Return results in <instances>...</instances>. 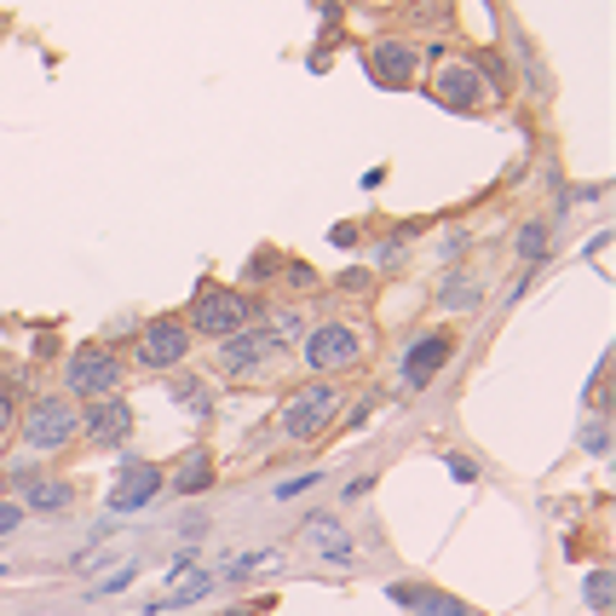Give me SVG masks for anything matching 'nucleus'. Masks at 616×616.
<instances>
[{"label":"nucleus","mask_w":616,"mask_h":616,"mask_svg":"<svg viewBox=\"0 0 616 616\" xmlns=\"http://www.w3.org/2000/svg\"><path fill=\"white\" fill-rule=\"evenodd\" d=\"M265 317V305H259V294H249V289H225V282H196V294H191V335H202V340H231L237 328H249V323H259Z\"/></svg>","instance_id":"obj_1"},{"label":"nucleus","mask_w":616,"mask_h":616,"mask_svg":"<svg viewBox=\"0 0 616 616\" xmlns=\"http://www.w3.org/2000/svg\"><path fill=\"white\" fill-rule=\"evenodd\" d=\"M121 386H128V358H121L110 340H81L70 352V363H64V398L70 403L116 398Z\"/></svg>","instance_id":"obj_2"},{"label":"nucleus","mask_w":616,"mask_h":616,"mask_svg":"<svg viewBox=\"0 0 616 616\" xmlns=\"http://www.w3.org/2000/svg\"><path fill=\"white\" fill-rule=\"evenodd\" d=\"M340 403H346V386H335V381L300 386V392L282 398V409H277V438H289V444L328 438L335 433V421H340Z\"/></svg>","instance_id":"obj_3"},{"label":"nucleus","mask_w":616,"mask_h":616,"mask_svg":"<svg viewBox=\"0 0 616 616\" xmlns=\"http://www.w3.org/2000/svg\"><path fill=\"white\" fill-rule=\"evenodd\" d=\"M17 438L29 456H58L81 438V403H70L64 392H40L17 409Z\"/></svg>","instance_id":"obj_4"},{"label":"nucleus","mask_w":616,"mask_h":616,"mask_svg":"<svg viewBox=\"0 0 616 616\" xmlns=\"http://www.w3.org/2000/svg\"><path fill=\"white\" fill-rule=\"evenodd\" d=\"M282 358H289V335L271 323H249V328H237L231 340H219V369L237 381H265Z\"/></svg>","instance_id":"obj_5"},{"label":"nucleus","mask_w":616,"mask_h":616,"mask_svg":"<svg viewBox=\"0 0 616 616\" xmlns=\"http://www.w3.org/2000/svg\"><path fill=\"white\" fill-rule=\"evenodd\" d=\"M300 363L312 369L317 381H340L363 363V335L352 323H312L300 335Z\"/></svg>","instance_id":"obj_6"},{"label":"nucleus","mask_w":616,"mask_h":616,"mask_svg":"<svg viewBox=\"0 0 616 616\" xmlns=\"http://www.w3.org/2000/svg\"><path fill=\"white\" fill-rule=\"evenodd\" d=\"M191 323L184 317H150L145 328H138L133 340V363L145 369V375H173V369L191 358Z\"/></svg>","instance_id":"obj_7"},{"label":"nucleus","mask_w":616,"mask_h":616,"mask_svg":"<svg viewBox=\"0 0 616 616\" xmlns=\"http://www.w3.org/2000/svg\"><path fill=\"white\" fill-rule=\"evenodd\" d=\"M363 75L375 81V87H386V93H409L421 81V47L415 40H403V35L369 40L363 47Z\"/></svg>","instance_id":"obj_8"},{"label":"nucleus","mask_w":616,"mask_h":616,"mask_svg":"<svg viewBox=\"0 0 616 616\" xmlns=\"http://www.w3.org/2000/svg\"><path fill=\"white\" fill-rule=\"evenodd\" d=\"M133 426H138V415H133V403L121 398V392L81 409V438H87L93 449H121V444L133 438Z\"/></svg>","instance_id":"obj_9"},{"label":"nucleus","mask_w":616,"mask_h":616,"mask_svg":"<svg viewBox=\"0 0 616 616\" xmlns=\"http://www.w3.org/2000/svg\"><path fill=\"white\" fill-rule=\"evenodd\" d=\"M161 490H168V467H156V461H128L116 472V484H110V496L105 507L110 512H145Z\"/></svg>","instance_id":"obj_10"},{"label":"nucleus","mask_w":616,"mask_h":616,"mask_svg":"<svg viewBox=\"0 0 616 616\" xmlns=\"http://www.w3.org/2000/svg\"><path fill=\"white\" fill-rule=\"evenodd\" d=\"M449 358H456V335H449V328H421L403 352V386H415V392L433 386L449 369Z\"/></svg>","instance_id":"obj_11"},{"label":"nucleus","mask_w":616,"mask_h":616,"mask_svg":"<svg viewBox=\"0 0 616 616\" xmlns=\"http://www.w3.org/2000/svg\"><path fill=\"white\" fill-rule=\"evenodd\" d=\"M433 98L449 110V116H472V110H484V81H479V70H472V58H449V64L438 70V81H433Z\"/></svg>","instance_id":"obj_12"},{"label":"nucleus","mask_w":616,"mask_h":616,"mask_svg":"<svg viewBox=\"0 0 616 616\" xmlns=\"http://www.w3.org/2000/svg\"><path fill=\"white\" fill-rule=\"evenodd\" d=\"M12 502L24 512H70L75 507V484L70 479H47V472H12Z\"/></svg>","instance_id":"obj_13"},{"label":"nucleus","mask_w":616,"mask_h":616,"mask_svg":"<svg viewBox=\"0 0 616 616\" xmlns=\"http://www.w3.org/2000/svg\"><path fill=\"white\" fill-rule=\"evenodd\" d=\"M214 484H219V461H214L208 444L184 449V456L168 467V490H179V496H208Z\"/></svg>","instance_id":"obj_14"},{"label":"nucleus","mask_w":616,"mask_h":616,"mask_svg":"<svg viewBox=\"0 0 616 616\" xmlns=\"http://www.w3.org/2000/svg\"><path fill=\"white\" fill-rule=\"evenodd\" d=\"M305 542H312V553H317L323 565H340V570H346V565L358 559V547H352V536L340 530L335 512H312V519H305Z\"/></svg>","instance_id":"obj_15"},{"label":"nucleus","mask_w":616,"mask_h":616,"mask_svg":"<svg viewBox=\"0 0 616 616\" xmlns=\"http://www.w3.org/2000/svg\"><path fill=\"white\" fill-rule=\"evenodd\" d=\"M479 300H484V282L472 271H461V265H449L444 282H438V312L461 317V312H479Z\"/></svg>","instance_id":"obj_16"},{"label":"nucleus","mask_w":616,"mask_h":616,"mask_svg":"<svg viewBox=\"0 0 616 616\" xmlns=\"http://www.w3.org/2000/svg\"><path fill=\"white\" fill-rule=\"evenodd\" d=\"M547 242H553V225H547V219H524L519 231H512V254H519L530 271H536V265L547 259Z\"/></svg>","instance_id":"obj_17"},{"label":"nucleus","mask_w":616,"mask_h":616,"mask_svg":"<svg viewBox=\"0 0 616 616\" xmlns=\"http://www.w3.org/2000/svg\"><path fill=\"white\" fill-rule=\"evenodd\" d=\"M202 593H214V577L208 570H196L191 582H179V588H168V593H156V600H145V611L156 616V611H184V605H196Z\"/></svg>","instance_id":"obj_18"},{"label":"nucleus","mask_w":616,"mask_h":616,"mask_svg":"<svg viewBox=\"0 0 616 616\" xmlns=\"http://www.w3.org/2000/svg\"><path fill=\"white\" fill-rule=\"evenodd\" d=\"M421 237V225H403V231H392V237H381L375 242V265L369 271H398V265L409 259V242Z\"/></svg>","instance_id":"obj_19"},{"label":"nucleus","mask_w":616,"mask_h":616,"mask_svg":"<svg viewBox=\"0 0 616 616\" xmlns=\"http://www.w3.org/2000/svg\"><path fill=\"white\" fill-rule=\"evenodd\" d=\"M168 392H173V403L196 409L202 421L214 415V392H208V381H196V375H173V381H168Z\"/></svg>","instance_id":"obj_20"},{"label":"nucleus","mask_w":616,"mask_h":616,"mask_svg":"<svg viewBox=\"0 0 616 616\" xmlns=\"http://www.w3.org/2000/svg\"><path fill=\"white\" fill-rule=\"evenodd\" d=\"M472 70H479L484 93H496V98H512V64H507L502 52H484V58H472Z\"/></svg>","instance_id":"obj_21"},{"label":"nucleus","mask_w":616,"mask_h":616,"mask_svg":"<svg viewBox=\"0 0 616 616\" xmlns=\"http://www.w3.org/2000/svg\"><path fill=\"white\" fill-rule=\"evenodd\" d=\"M415 616H479L467 600H456V593H438V588H421L415 600Z\"/></svg>","instance_id":"obj_22"},{"label":"nucleus","mask_w":616,"mask_h":616,"mask_svg":"<svg viewBox=\"0 0 616 616\" xmlns=\"http://www.w3.org/2000/svg\"><path fill=\"white\" fill-rule=\"evenodd\" d=\"M271 277H282V249H265L242 265V289H259V282H271Z\"/></svg>","instance_id":"obj_23"},{"label":"nucleus","mask_w":616,"mask_h":616,"mask_svg":"<svg viewBox=\"0 0 616 616\" xmlns=\"http://www.w3.org/2000/svg\"><path fill=\"white\" fill-rule=\"evenodd\" d=\"M611 600H616L611 570H588V605H593V616H611Z\"/></svg>","instance_id":"obj_24"},{"label":"nucleus","mask_w":616,"mask_h":616,"mask_svg":"<svg viewBox=\"0 0 616 616\" xmlns=\"http://www.w3.org/2000/svg\"><path fill=\"white\" fill-rule=\"evenodd\" d=\"M17 409H24V403H17V386L0 381V444H7V438L17 433Z\"/></svg>","instance_id":"obj_25"},{"label":"nucleus","mask_w":616,"mask_h":616,"mask_svg":"<svg viewBox=\"0 0 616 616\" xmlns=\"http://www.w3.org/2000/svg\"><path fill=\"white\" fill-rule=\"evenodd\" d=\"M363 289H375V271H369V265H352V271L335 277V294H363Z\"/></svg>","instance_id":"obj_26"},{"label":"nucleus","mask_w":616,"mask_h":616,"mask_svg":"<svg viewBox=\"0 0 616 616\" xmlns=\"http://www.w3.org/2000/svg\"><path fill=\"white\" fill-rule=\"evenodd\" d=\"M582 449H588V456H611V415L582 426Z\"/></svg>","instance_id":"obj_27"},{"label":"nucleus","mask_w":616,"mask_h":616,"mask_svg":"<svg viewBox=\"0 0 616 616\" xmlns=\"http://www.w3.org/2000/svg\"><path fill=\"white\" fill-rule=\"evenodd\" d=\"M472 249V231H444V242H438V259L444 265H461V254Z\"/></svg>","instance_id":"obj_28"},{"label":"nucleus","mask_w":616,"mask_h":616,"mask_svg":"<svg viewBox=\"0 0 616 616\" xmlns=\"http://www.w3.org/2000/svg\"><path fill=\"white\" fill-rule=\"evenodd\" d=\"M444 467H449V479H456V484H479V461H472V456H456V449H449Z\"/></svg>","instance_id":"obj_29"},{"label":"nucleus","mask_w":616,"mask_h":616,"mask_svg":"<svg viewBox=\"0 0 616 616\" xmlns=\"http://www.w3.org/2000/svg\"><path fill=\"white\" fill-rule=\"evenodd\" d=\"M317 484H323V472H300V479L277 484V502H294V496H305V490H317Z\"/></svg>","instance_id":"obj_30"},{"label":"nucleus","mask_w":616,"mask_h":616,"mask_svg":"<svg viewBox=\"0 0 616 616\" xmlns=\"http://www.w3.org/2000/svg\"><path fill=\"white\" fill-rule=\"evenodd\" d=\"M24 519H29V512H24V507H17L12 496H0V542H7V536H12V530H17V524H24Z\"/></svg>","instance_id":"obj_31"},{"label":"nucleus","mask_w":616,"mask_h":616,"mask_svg":"<svg viewBox=\"0 0 616 616\" xmlns=\"http://www.w3.org/2000/svg\"><path fill=\"white\" fill-rule=\"evenodd\" d=\"M369 415H375V392H369V398H358V403H352V415H346V421H335V426H340V433H358V426H363Z\"/></svg>","instance_id":"obj_32"},{"label":"nucleus","mask_w":616,"mask_h":616,"mask_svg":"<svg viewBox=\"0 0 616 616\" xmlns=\"http://www.w3.org/2000/svg\"><path fill=\"white\" fill-rule=\"evenodd\" d=\"M208 536V512H184L179 519V542H202Z\"/></svg>","instance_id":"obj_33"},{"label":"nucleus","mask_w":616,"mask_h":616,"mask_svg":"<svg viewBox=\"0 0 616 616\" xmlns=\"http://www.w3.org/2000/svg\"><path fill=\"white\" fill-rule=\"evenodd\" d=\"M386 600H392V605H403V611H415L421 588H415V582H392V588H386Z\"/></svg>","instance_id":"obj_34"},{"label":"nucleus","mask_w":616,"mask_h":616,"mask_svg":"<svg viewBox=\"0 0 616 616\" xmlns=\"http://www.w3.org/2000/svg\"><path fill=\"white\" fill-rule=\"evenodd\" d=\"M282 277H289L294 289H312V282H317V271H312V265H289V259H282Z\"/></svg>","instance_id":"obj_35"},{"label":"nucleus","mask_w":616,"mask_h":616,"mask_svg":"<svg viewBox=\"0 0 616 616\" xmlns=\"http://www.w3.org/2000/svg\"><path fill=\"white\" fill-rule=\"evenodd\" d=\"M133 577H138V565H121V570H116L110 582H98V593H121V588H128Z\"/></svg>","instance_id":"obj_36"},{"label":"nucleus","mask_w":616,"mask_h":616,"mask_svg":"<svg viewBox=\"0 0 616 616\" xmlns=\"http://www.w3.org/2000/svg\"><path fill=\"white\" fill-rule=\"evenodd\" d=\"M328 237H335V249H352V242H358L363 231H358V225H335V231H328Z\"/></svg>","instance_id":"obj_37"},{"label":"nucleus","mask_w":616,"mask_h":616,"mask_svg":"<svg viewBox=\"0 0 616 616\" xmlns=\"http://www.w3.org/2000/svg\"><path fill=\"white\" fill-rule=\"evenodd\" d=\"M369 490H375V472H358V479H352V484H346V496H352V502H358V496H369Z\"/></svg>","instance_id":"obj_38"}]
</instances>
